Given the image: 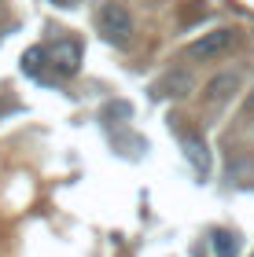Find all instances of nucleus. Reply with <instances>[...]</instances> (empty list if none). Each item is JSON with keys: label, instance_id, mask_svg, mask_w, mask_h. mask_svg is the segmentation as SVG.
I'll return each mask as SVG.
<instances>
[{"label": "nucleus", "instance_id": "obj_7", "mask_svg": "<svg viewBox=\"0 0 254 257\" xmlns=\"http://www.w3.org/2000/svg\"><path fill=\"white\" fill-rule=\"evenodd\" d=\"M210 242H214V253L217 257H236L239 253V235H236V231H214V235H210Z\"/></svg>", "mask_w": 254, "mask_h": 257}, {"label": "nucleus", "instance_id": "obj_8", "mask_svg": "<svg viewBox=\"0 0 254 257\" xmlns=\"http://www.w3.org/2000/svg\"><path fill=\"white\" fill-rule=\"evenodd\" d=\"M133 114V107L125 99H118V103H107V107H103V118H129Z\"/></svg>", "mask_w": 254, "mask_h": 257}, {"label": "nucleus", "instance_id": "obj_10", "mask_svg": "<svg viewBox=\"0 0 254 257\" xmlns=\"http://www.w3.org/2000/svg\"><path fill=\"white\" fill-rule=\"evenodd\" d=\"M55 4H63V8H66V4H70V0H55Z\"/></svg>", "mask_w": 254, "mask_h": 257}, {"label": "nucleus", "instance_id": "obj_2", "mask_svg": "<svg viewBox=\"0 0 254 257\" xmlns=\"http://www.w3.org/2000/svg\"><path fill=\"white\" fill-rule=\"evenodd\" d=\"M232 44H236V33L232 30H210V33H203V37L199 41H192L188 44V59H217V55H225L228 48H232Z\"/></svg>", "mask_w": 254, "mask_h": 257}, {"label": "nucleus", "instance_id": "obj_3", "mask_svg": "<svg viewBox=\"0 0 254 257\" xmlns=\"http://www.w3.org/2000/svg\"><path fill=\"white\" fill-rule=\"evenodd\" d=\"M48 63H52L55 74L74 77L77 74V63H81V48H77V41H70V37L55 41V48H48Z\"/></svg>", "mask_w": 254, "mask_h": 257}, {"label": "nucleus", "instance_id": "obj_5", "mask_svg": "<svg viewBox=\"0 0 254 257\" xmlns=\"http://www.w3.org/2000/svg\"><path fill=\"white\" fill-rule=\"evenodd\" d=\"M239 92V74L236 70H225V74H217V77H210L206 81V103H225V99H232Z\"/></svg>", "mask_w": 254, "mask_h": 257}, {"label": "nucleus", "instance_id": "obj_1", "mask_svg": "<svg viewBox=\"0 0 254 257\" xmlns=\"http://www.w3.org/2000/svg\"><path fill=\"white\" fill-rule=\"evenodd\" d=\"M96 30L103 33V41L125 48V44L133 41V15L125 11V4H118V0H103L100 11H96Z\"/></svg>", "mask_w": 254, "mask_h": 257}, {"label": "nucleus", "instance_id": "obj_6", "mask_svg": "<svg viewBox=\"0 0 254 257\" xmlns=\"http://www.w3.org/2000/svg\"><path fill=\"white\" fill-rule=\"evenodd\" d=\"M44 63H48V48H44V44H33V48H26V52H22V74L41 77Z\"/></svg>", "mask_w": 254, "mask_h": 257}, {"label": "nucleus", "instance_id": "obj_9", "mask_svg": "<svg viewBox=\"0 0 254 257\" xmlns=\"http://www.w3.org/2000/svg\"><path fill=\"white\" fill-rule=\"evenodd\" d=\"M247 114H254V96H250V99H247Z\"/></svg>", "mask_w": 254, "mask_h": 257}, {"label": "nucleus", "instance_id": "obj_4", "mask_svg": "<svg viewBox=\"0 0 254 257\" xmlns=\"http://www.w3.org/2000/svg\"><path fill=\"white\" fill-rule=\"evenodd\" d=\"M181 147H184V158L192 162L195 177H203V180H206V173H210V155H206L203 136H199V133H184V136H181Z\"/></svg>", "mask_w": 254, "mask_h": 257}, {"label": "nucleus", "instance_id": "obj_11", "mask_svg": "<svg viewBox=\"0 0 254 257\" xmlns=\"http://www.w3.org/2000/svg\"><path fill=\"white\" fill-rule=\"evenodd\" d=\"M250 257H254V253H250Z\"/></svg>", "mask_w": 254, "mask_h": 257}]
</instances>
